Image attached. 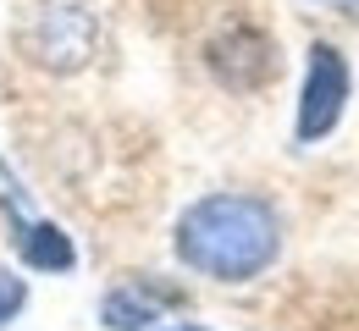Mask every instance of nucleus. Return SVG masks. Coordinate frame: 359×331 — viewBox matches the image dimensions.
I'll return each instance as SVG.
<instances>
[{
    "label": "nucleus",
    "instance_id": "nucleus-1",
    "mask_svg": "<svg viewBox=\"0 0 359 331\" xmlns=\"http://www.w3.org/2000/svg\"><path fill=\"white\" fill-rule=\"evenodd\" d=\"M282 254V216L260 193H205L177 221V260L216 282H255Z\"/></svg>",
    "mask_w": 359,
    "mask_h": 331
},
{
    "label": "nucleus",
    "instance_id": "nucleus-2",
    "mask_svg": "<svg viewBox=\"0 0 359 331\" xmlns=\"http://www.w3.org/2000/svg\"><path fill=\"white\" fill-rule=\"evenodd\" d=\"M348 111V61L337 45H310V66H304V89H299V116H293V139L320 143L337 133Z\"/></svg>",
    "mask_w": 359,
    "mask_h": 331
},
{
    "label": "nucleus",
    "instance_id": "nucleus-3",
    "mask_svg": "<svg viewBox=\"0 0 359 331\" xmlns=\"http://www.w3.org/2000/svg\"><path fill=\"white\" fill-rule=\"evenodd\" d=\"M28 55L45 66H83L94 50V17L72 0H50L39 6V17L28 22Z\"/></svg>",
    "mask_w": 359,
    "mask_h": 331
},
{
    "label": "nucleus",
    "instance_id": "nucleus-4",
    "mask_svg": "<svg viewBox=\"0 0 359 331\" xmlns=\"http://www.w3.org/2000/svg\"><path fill=\"white\" fill-rule=\"evenodd\" d=\"M166 304H172V293H155V287H111L100 304V321L111 331H155Z\"/></svg>",
    "mask_w": 359,
    "mask_h": 331
},
{
    "label": "nucleus",
    "instance_id": "nucleus-5",
    "mask_svg": "<svg viewBox=\"0 0 359 331\" xmlns=\"http://www.w3.org/2000/svg\"><path fill=\"white\" fill-rule=\"evenodd\" d=\"M17 254H22V265H28V271H50V276H61V271H72V265H78L72 237L61 232V227H50V221L28 227L22 243H17Z\"/></svg>",
    "mask_w": 359,
    "mask_h": 331
},
{
    "label": "nucleus",
    "instance_id": "nucleus-6",
    "mask_svg": "<svg viewBox=\"0 0 359 331\" xmlns=\"http://www.w3.org/2000/svg\"><path fill=\"white\" fill-rule=\"evenodd\" d=\"M28 304V282L22 276H0V326H11Z\"/></svg>",
    "mask_w": 359,
    "mask_h": 331
},
{
    "label": "nucleus",
    "instance_id": "nucleus-7",
    "mask_svg": "<svg viewBox=\"0 0 359 331\" xmlns=\"http://www.w3.org/2000/svg\"><path fill=\"white\" fill-rule=\"evenodd\" d=\"M155 331H205V326H188V321H177V326H155Z\"/></svg>",
    "mask_w": 359,
    "mask_h": 331
}]
</instances>
